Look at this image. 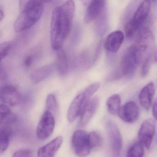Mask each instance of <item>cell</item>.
<instances>
[{"mask_svg":"<svg viewBox=\"0 0 157 157\" xmlns=\"http://www.w3.org/2000/svg\"><path fill=\"white\" fill-rule=\"evenodd\" d=\"M75 10V4L73 0H68L53 9L50 25L51 46L53 50L61 49L69 36Z\"/></svg>","mask_w":157,"mask_h":157,"instance_id":"1","label":"cell"},{"mask_svg":"<svg viewBox=\"0 0 157 157\" xmlns=\"http://www.w3.org/2000/svg\"><path fill=\"white\" fill-rule=\"evenodd\" d=\"M42 0H19L20 13L14 23V30L19 32L29 29L40 19L44 10Z\"/></svg>","mask_w":157,"mask_h":157,"instance_id":"2","label":"cell"},{"mask_svg":"<svg viewBox=\"0 0 157 157\" xmlns=\"http://www.w3.org/2000/svg\"><path fill=\"white\" fill-rule=\"evenodd\" d=\"M100 87V83H93L76 95L72 101L67 111V119L70 122L74 121L80 116L86 103L98 90Z\"/></svg>","mask_w":157,"mask_h":157,"instance_id":"3","label":"cell"},{"mask_svg":"<svg viewBox=\"0 0 157 157\" xmlns=\"http://www.w3.org/2000/svg\"><path fill=\"white\" fill-rule=\"evenodd\" d=\"M144 59L142 53L134 45L127 50L123 57L118 72V77L129 76L133 74L137 66Z\"/></svg>","mask_w":157,"mask_h":157,"instance_id":"4","label":"cell"},{"mask_svg":"<svg viewBox=\"0 0 157 157\" xmlns=\"http://www.w3.org/2000/svg\"><path fill=\"white\" fill-rule=\"evenodd\" d=\"M151 8L150 0H144L135 11L132 18L125 25L124 30L128 38L133 36L147 18Z\"/></svg>","mask_w":157,"mask_h":157,"instance_id":"5","label":"cell"},{"mask_svg":"<svg viewBox=\"0 0 157 157\" xmlns=\"http://www.w3.org/2000/svg\"><path fill=\"white\" fill-rule=\"evenodd\" d=\"M154 42L153 32L148 28H144L139 30L133 45L145 59L152 53Z\"/></svg>","mask_w":157,"mask_h":157,"instance_id":"6","label":"cell"},{"mask_svg":"<svg viewBox=\"0 0 157 157\" xmlns=\"http://www.w3.org/2000/svg\"><path fill=\"white\" fill-rule=\"evenodd\" d=\"M55 124L53 113L45 110L37 126L36 136L38 139L44 141L49 138L54 131Z\"/></svg>","mask_w":157,"mask_h":157,"instance_id":"7","label":"cell"},{"mask_svg":"<svg viewBox=\"0 0 157 157\" xmlns=\"http://www.w3.org/2000/svg\"><path fill=\"white\" fill-rule=\"evenodd\" d=\"M72 146L75 154L79 157H86L91 148L88 141V134L82 130H77L73 134Z\"/></svg>","mask_w":157,"mask_h":157,"instance_id":"8","label":"cell"},{"mask_svg":"<svg viewBox=\"0 0 157 157\" xmlns=\"http://www.w3.org/2000/svg\"><path fill=\"white\" fill-rule=\"evenodd\" d=\"M108 131L111 148L113 157H120L123 147V139L117 124L110 121L108 123Z\"/></svg>","mask_w":157,"mask_h":157,"instance_id":"9","label":"cell"},{"mask_svg":"<svg viewBox=\"0 0 157 157\" xmlns=\"http://www.w3.org/2000/svg\"><path fill=\"white\" fill-rule=\"evenodd\" d=\"M155 122L152 119L145 120L141 125L138 133L139 142L149 149L155 134Z\"/></svg>","mask_w":157,"mask_h":157,"instance_id":"10","label":"cell"},{"mask_svg":"<svg viewBox=\"0 0 157 157\" xmlns=\"http://www.w3.org/2000/svg\"><path fill=\"white\" fill-rule=\"evenodd\" d=\"M106 0H92L89 3L85 15V23L89 24L96 20L104 12Z\"/></svg>","mask_w":157,"mask_h":157,"instance_id":"11","label":"cell"},{"mask_svg":"<svg viewBox=\"0 0 157 157\" xmlns=\"http://www.w3.org/2000/svg\"><path fill=\"white\" fill-rule=\"evenodd\" d=\"M118 115L124 121L128 123H132L138 120L139 115V108L135 102L129 101L120 108Z\"/></svg>","mask_w":157,"mask_h":157,"instance_id":"12","label":"cell"},{"mask_svg":"<svg viewBox=\"0 0 157 157\" xmlns=\"http://www.w3.org/2000/svg\"><path fill=\"white\" fill-rule=\"evenodd\" d=\"M99 99L96 97L90 98L84 106L80 115L79 124L85 126L89 123L96 113L99 105Z\"/></svg>","mask_w":157,"mask_h":157,"instance_id":"13","label":"cell"},{"mask_svg":"<svg viewBox=\"0 0 157 157\" xmlns=\"http://www.w3.org/2000/svg\"><path fill=\"white\" fill-rule=\"evenodd\" d=\"M1 99L5 104L15 106L20 102L21 96L15 87L5 86L1 89Z\"/></svg>","mask_w":157,"mask_h":157,"instance_id":"14","label":"cell"},{"mask_svg":"<svg viewBox=\"0 0 157 157\" xmlns=\"http://www.w3.org/2000/svg\"><path fill=\"white\" fill-rule=\"evenodd\" d=\"M124 35L122 31L117 30L110 34L105 40L104 47L106 50L110 52H117L122 44Z\"/></svg>","mask_w":157,"mask_h":157,"instance_id":"15","label":"cell"},{"mask_svg":"<svg viewBox=\"0 0 157 157\" xmlns=\"http://www.w3.org/2000/svg\"><path fill=\"white\" fill-rule=\"evenodd\" d=\"M155 92V84L153 82H150L146 85L140 92L139 101L141 106L146 110H148L152 106Z\"/></svg>","mask_w":157,"mask_h":157,"instance_id":"16","label":"cell"},{"mask_svg":"<svg viewBox=\"0 0 157 157\" xmlns=\"http://www.w3.org/2000/svg\"><path fill=\"white\" fill-rule=\"evenodd\" d=\"M63 138L59 136L39 148L37 157H54L62 144Z\"/></svg>","mask_w":157,"mask_h":157,"instance_id":"17","label":"cell"},{"mask_svg":"<svg viewBox=\"0 0 157 157\" xmlns=\"http://www.w3.org/2000/svg\"><path fill=\"white\" fill-rule=\"evenodd\" d=\"M13 130L9 125H2L0 130V153H3L8 148Z\"/></svg>","mask_w":157,"mask_h":157,"instance_id":"18","label":"cell"},{"mask_svg":"<svg viewBox=\"0 0 157 157\" xmlns=\"http://www.w3.org/2000/svg\"><path fill=\"white\" fill-rule=\"evenodd\" d=\"M54 68L53 65H46L39 68L32 73L31 79L34 83H39L50 75L53 72Z\"/></svg>","mask_w":157,"mask_h":157,"instance_id":"19","label":"cell"},{"mask_svg":"<svg viewBox=\"0 0 157 157\" xmlns=\"http://www.w3.org/2000/svg\"><path fill=\"white\" fill-rule=\"evenodd\" d=\"M0 112L2 125H10L14 123L17 121L16 115L12 112L10 109L5 103L1 104Z\"/></svg>","mask_w":157,"mask_h":157,"instance_id":"20","label":"cell"},{"mask_svg":"<svg viewBox=\"0 0 157 157\" xmlns=\"http://www.w3.org/2000/svg\"><path fill=\"white\" fill-rule=\"evenodd\" d=\"M57 60L56 69L61 75H65L68 71V63L66 53L61 49L57 51Z\"/></svg>","mask_w":157,"mask_h":157,"instance_id":"21","label":"cell"},{"mask_svg":"<svg viewBox=\"0 0 157 157\" xmlns=\"http://www.w3.org/2000/svg\"><path fill=\"white\" fill-rule=\"evenodd\" d=\"M121 101L120 96L119 94H113L108 98L107 109L110 114L114 115L118 114L120 109Z\"/></svg>","mask_w":157,"mask_h":157,"instance_id":"22","label":"cell"},{"mask_svg":"<svg viewBox=\"0 0 157 157\" xmlns=\"http://www.w3.org/2000/svg\"><path fill=\"white\" fill-rule=\"evenodd\" d=\"M88 141L91 149H96L102 146L103 138L102 136L97 132H92L88 134Z\"/></svg>","mask_w":157,"mask_h":157,"instance_id":"23","label":"cell"},{"mask_svg":"<svg viewBox=\"0 0 157 157\" xmlns=\"http://www.w3.org/2000/svg\"><path fill=\"white\" fill-rule=\"evenodd\" d=\"M144 154V146L140 142H138L130 147L126 157H143Z\"/></svg>","mask_w":157,"mask_h":157,"instance_id":"24","label":"cell"},{"mask_svg":"<svg viewBox=\"0 0 157 157\" xmlns=\"http://www.w3.org/2000/svg\"><path fill=\"white\" fill-rule=\"evenodd\" d=\"M96 20L97 31L100 35H103L105 34L108 28L107 14L105 11Z\"/></svg>","mask_w":157,"mask_h":157,"instance_id":"25","label":"cell"},{"mask_svg":"<svg viewBox=\"0 0 157 157\" xmlns=\"http://www.w3.org/2000/svg\"><path fill=\"white\" fill-rule=\"evenodd\" d=\"M45 108V110L50 112L53 114L57 112L58 109V104L56 98L53 94H49L47 97Z\"/></svg>","mask_w":157,"mask_h":157,"instance_id":"26","label":"cell"},{"mask_svg":"<svg viewBox=\"0 0 157 157\" xmlns=\"http://www.w3.org/2000/svg\"><path fill=\"white\" fill-rule=\"evenodd\" d=\"M153 53L146 57L143 60L142 64V69H141V74L142 77H145L147 76L149 73L151 66L152 60H153Z\"/></svg>","mask_w":157,"mask_h":157,"instance_id":"27","label":"cell"},{"mask_svg":"<svg viewBox=\"0 0 157 157\" xmlns=\"http://www.w3.org/2000/svg\"><path fill=\"white\" fill-rule=\"evenodd\" d=\"M12 48V44L10 42H5L0 46V56L1 60L4 59L9 54Z\"/></svg>","mask_w":157,"mask_h":157,"instance_id":"28","label":"cell"},{"mask_svg":"<svg viewBox=\"0 0 157 157\" xmlns=\"http://www.w3.org/2000/svg\"><path fill=\"white\" fill-rule=\"evenodd\" d=\"M12 157H32V152L29 149H20L14 153Z\"/></svg>","mask_w":157,"mask_h":157,"instance_id":"29","label":"cell"},{"mask_svg":"<svg viewBox=\"0 0 157 157\" xmlns=\"http://www.w3.org/2000/svg\"><path fill=\"white\" fill-rule=\"evenodd\" d=\"M33 62V57L31 56H29L26 58L24 61V64L26 67H29Z\"/></svg>","mask_w":157,"mask_h":157,"instance_id":"30","label":"cell"},{"mask_svg":"<svg viewBox=\"0 0 157 157\" xmlns=\"http://www.w3.org/2000/svg\"><path fill=\"white\" fill-rule=\"evenodd\" d=\"M152 114L154 118L157 121V100L153 104L152 108Z\"/></svg>","mask_w":157,"mask_h":157,"instance_id":"31","label":"cell"},{"mask_svg":"<svg viewBox=\"0 0 157 157\" xmlns=\"http://www.w3.org/2000/svg\"><path fill=\"white\" fill-rule=\"evenodd\" d=\"M153 60L155 62L157 63V51H156L154 53H153Z\"/></svg>","mask_w":157,"mask_h":157,"instance_id":"32","label":"cell"},{"mask_svg":"<svg viewBox=\"0 0 157 157\" xmlns=\"http://www.w3.org/2000/svg\"><path fill=\"white\" fill-rule=\"evenodd\" d=\"M4 17V14L3 11L1 8L0 10V21H2Z\"/></svg>","mask_w":157,"mask_h":157,"instance_id":"33","label":"cell"},{"mask_svg":"<svg viewBox=\"0 0 157 157\" xmlns=\"http://www.w3.org/2000/svg\"><path fill=\"white\" fill-rule=\"evenodd\" d=\"M82 2L83 3L84 5L86 6L88 4V3L90 2V0H81Z\"/></svg>","mask_w":157,"mask_h":157,"instance_id":"34","label":"cell"},{"mask_svg":"<svg viewBox=\"0 0 157 157\" xmlns=\"http://www.w3.org/2000/svg\"><path fill=\"white\" fill-rule=\"evenodd\" d=\"M42 1H43V2L48 3L49 2H50L52 1V0H42Z\"/></svg>","mask_w":157,"mask_h":157,"instance_id":"35","label":"cell"},{"mask_svg":"<svg viewBox=\"0 0 157 157\" xmlns=\"http://www.w3.org/2000/svg\"><path fill=\"white\" fill-rule=\"evenodd\" d=\"M151 1H153V2H155V1H157V0H151Z\"/></svg>","mask_w":157,"mask_h":157,"instance_id":"36","label":"cell"}]
</instances>
